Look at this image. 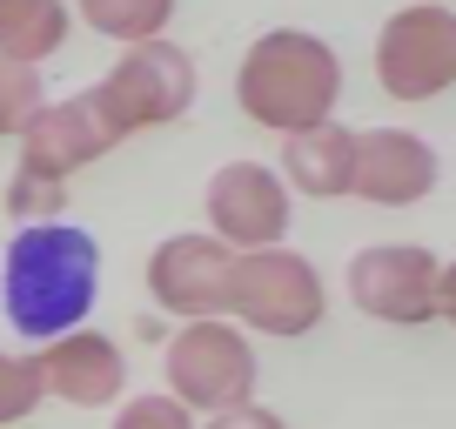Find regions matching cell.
<instances>
[{"label": "cell", "instance_id": "obj_6", "mask_svg": "<svg viewBox=\"0 0 456 429\" xmlns=\"http://www.w3.org/2000/svg\"><path fill=\"white\" fill-rule=\"evenodd\" d=\"M168 396L182 409H235V402H256V349L235 322L208 315V322H188L168 343Z\"/></svg>", "mask_w": 456, "mask_h": 429}, {"label": "cell", "instance_id": "obj_9", "mask_svg": "<svg viewBox=\"0 0 456 429\" xmlns=\"http://www.w3.org/2000/svg\"><path fill=\"white\" fill-rule=\"evenodd\" d=\"M436 275H443V262L429 248L376 242V248H356V262H349V302L370 322L416 329V322H436Z\"/></svg>", "mask_w": 456, "mask_h": 429}, {"label": "cell", "instance_id": "obj_17", "mask_svg": "<svg viewBox=\"0 0 456 429\" xmlns=\"http://www.w3.org/2000/svg\"><path fill=\"white\" fill-rule=\"evenodd\" d=\"M34 409H41V369H34V356H7L0 349V429L28 423Z\"/></svg>", "mask_w": 456, "mask_h": 429}, {"label": "cell", "instance_id": "obj_15", "mask_svg": "<svg viewBox=\"0 0 456 429\" xmlns=\"http://www.w3.org/2000/svg\"><path fill=\"white\" fill-rule=\"evenodd\" d=\"M74 14L87 20L94 34H108V41H161L175 20V0H74Z\"/></svg>", "mask_w": 456, "mask_h": 429}, {"label": "cell", "instance_id": "obj_12", "mask_svg": "<svg viewBox=\"0 0 456 429\" xmlns=\"http://www.w3.org/2000/svg\"><path fill=\"white\" fill-rule=\"evenodd\" d=\"M34 369H41V396H61V402H74V409H108V402L128 389L121 349H114L108 336H94V329H68V336H54V343H41Z\"/></svg>", "mask_w": 456, "mask_h": 429}, {"label": "cell", "instance_id": "obj_11", "mask_svg": "<svg viewBox=\"0 0 456 429\" xmlns=\"http://www.w3.org/2000/svg\"><path fill=\"white\" fill-rule=\"evenodd\" d=\"M228 262H235V248H222L215 235H168L148 255V295L168 315L208 322L228 302Z\"/></svg>", "mask_w": 456, "mask_h": 429}, {"label": "cell", "instance_id": "obj_13", "mask_svg": "<svg viewBox=\"0 0 456 429\" xmlns=\"http://www.w3.org/2000/svg\"><path fill=\"white\" fill-rule=\"evenodd\" d=\"M349 174H356V128L315 121L302 134H282V188L336 201V195H349Z\"/></svg>", "mask_w": 456, "mask_h": 429}, {"label": "cell", "instance_id": "obj_2", "mask_svg": "<svg viewBox=\"0 0 456 429\" xmlns=\"http://www.w3.org/2000/svg\"><path fill=\"white\" fill-rule=\"evenodd\" d=\"M235 101L242 115L269 134H302L315 121H336L342 101V61L322 34L309 28H275L242 54L235 74Z\"/></svg>", "mask_w": 456, "mask_h": 429}, {"label": "cell", "instance_id": "obj_8", "mask_svg": "<svg viewBox=\"0 0 456 429\" xmlns=\"http://www.w3.org/2000/svg\"><path fill=\"white\" fill-rule=\"evenodd\" d=\"M201 208H208V235L222 248H235V255H248V248H282L289 222H296L282 174L262 168V161H228V168H215Z\"/></svg>", "mask_w": 456, "mask_h": 429}, {"label": "cell", "instance_id": "obj_18", "mask_svg": "<svg viewBox=\"0 0 456 429\" xmlns=\"http://www.w3.org/2000/svg\"><path fill=\"white\" fill-rule=\"evenodd\" d=\"M114 429H195V409H182L168 389L161 396H128L114 409Z\"/></svg>", "mask_w": 456, "mask_h": 429}, {"label": "cell", "instance_id": "obj_7", "mask_svg": "<svg viewBox=\"0 0 456 429\" xmlns=\"http://www.w3.org/2000/svg\"><path fill=\"white\" fill-rule=\"evenodd\" d=\"M376 81L389 101H436L456 87V7L416 0L376 34Z\"/></svg>", "mask_w": 456, "mask_h": 429}, {"label": "cell", "instance_id": "obj_20", "mask_svg": "<svg viewBox=\"0 0 456 429\" xmlns=\"http://www.w3.org/2000/svg\"><path fill=\"white\" fill-rule=\"evenodd\" d=\"M436 315L456 322V262H443V275H436Z\"/></svg>", "mask_w": 456, "mask_h": 429}, {"label": "cell", "instance_id": "obj_16", "mask_svg": "<svg viewBox=\"0 0 456 429\" xmlns=\"http://www.w3.org/2000/svg\"><path fill=\"white\" fill-rule=\"evenodd\" d=\"M47 101L41 68H20V61H0V142L28 128V115Z\"/></svg>", "mask_w": 456, "mask_h": 429}, {"label": "cell", "instance_id": "obj_19", "mask_svg": "<svg viewBox=\"0 0 456 429\" xmlns=\"http://www.w3.org/2000/svg\"><path fill=\"white\" fill-rule=\"evenodd\" d=\"M195 429H289L275 409H256V402H235V409H215L208 423H195Z\"/></svg>", "mask_w": 456, "mask_h": 429}, {"label": "cell", "instance_id": "obj_4", "mask_svg": "<svg viewBox=\"0 0 456 429\" xmlns=\"http://www.w3.org/2000/svg\"><path fill=\"white\" fill-rule=\"evenodd\" d=\"M87 94H94V115L108 128V142H128V134L168 128V121H182L195 108V61L175 41H142L114 61Z\"/></svg>", "mask_w": 456, "mask_h": 429}, {"label": "cell", "instance_id": "obj_10", "mask_svg": "<svg viewBox=\"0 0 456 429\" xmlns=\"http://www.w3.org/2000/svg\"><path fill=\"white\" fill-rule=\"evenodd\" d=\"M443 182V161L423 134L410 128H362L356 134V174H349V195H362L370 208H416L429 201Z\"/></svg>", "mask_w": 456, "mask_h": 429}, {"label": "cell", "instance_id": "obj_1", "mask_svg": "<svg viewBox=\"0 0 456 429\" xmlns=\"http://www.w3.org/2000/svg\"><path fill=\"white\" fill-rule=\"evenodd\" d=\"M101 295V242L74 222H28L0 255V309L28 343L81 329Z\"/></svg>", "mask_w": 456, "mask_h": 429}, {"label": "cell", "instance_id": "obj_3", "mask_svg": "<svg viewBox=\"0 0 456 429\" xmlns=\"http://www.w3.org/2000/svg\"><path fill=\"white\" fill-rule=\"evenodd\" d=\"M108 128L94 115V94H68V101H41L20 128V174L7 182V214H47L68 208V182L87 161L108 155Z\"/></svg>", "mask_w": 456, "mask_h": 429}, {"label": "cell", "instance_id": "obj_14", "mask_svg": "<svg viewBox=\"0 0 456 429\" xmlns=\"http://www.w3.org/2000/svg\"><path fill=\"white\" fill-rule=\"evenodd\" d=\"M68 0H0V61H20V68H41L47 54L68 47Z\"/></svg>", "mask_w": 456, "mask_h": 429}, {"label": "cell", "instance_id": "obj_5", "mask_svg": "<svg viewBox=\"0 0 456 429\" xmlns=\"http://www.w3.org/2000/svg\"><path fill=\"white\" fill-rule=\"evenodd\" d=\"M329 295H322V275H315L309 255L296 248H248V255L228 262V302L222 315L248 322L262 336H309L322 322Z\"/></svg>", "mask_w": 456, "mask_h": 429}]
</instances>
